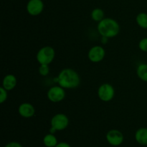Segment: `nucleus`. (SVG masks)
Returning a JSON list of instances; mask_svg holds the SVG:
<instances>
[{"label": "nucleus", "instance_id": "1", "mask_svg": "<svg viewBox=\"0 0 147 147\" xmlns=\"http://www.w3.org/2000/svg\"><path fill=\"white\" fill-rule=\"evenodd\" d=\"M57 82L63 88L73 89L78 86L80 79L76 71L72 69H65L59 74Z\"/></svg>", "mask_w": 147, "mask_h": 147}, {"label": "nucleus", "instance_id": "2", "mask_svg": "<svg viewBox=\"0 0 147 147\" xmlns=\"http://www.w3.org/2000/svg\"><path fill=\"white\" fill-rule=\"evenodd\" d=\"M99 33L104 37H113L117 35L120 30L119 24L111 18H105L98 24Z\"/></svg>", "mask_w": 147, "mask_h": 147}, {"label": "nucleus", "instance_id": "3", "mask_svg": "<svg viewBox=\"0 0 147 147\" xmlns=\"http://www.w3.org/2000/svg\"><path fill=\"white\" fill-rule=\"evenodd\" d=\"M55 50L50 46H45L40 49L37 54V60L40 64L49 65L55 58Z\"/></svg>", "mask_w": 147, "mask_h": 147}, {"label": "nucleus", "instance_id": "4", "mask_svg": "<svg viewBox=\"0 0 147 147\" xmlns=\"http://www.w3.org/2000/svg\"><path fill=\"white\" fill-rule=\"evenodd\" d=\"M69 124V120L65 115L63 113H59L53 116L51 120L52 128L50 132L52 133L55 131H62L67 127Z\"/></svg>", "mask_w": 147, "mask_h": 147}, {"label": "nucleus", "instance_id": "5", "mask_svg": "<svg viewBox=\"0 0 147 147\" xmlns=\"http://www.w3.org/2000/svg\"><path fill=\"white\" fill-rule=\"evenodd\" d=\"M99 98L104 102L111 100L115 95V90L113 86L109 84H103L100 85L98 90Z\"/></svg>", "mask_w": 147, "mask_h": 147}, {"label": "nucleus", "instance_id": "6", "mask_svg": "<svg viewBox=\"0 0 147 147\" xmlns=\"http://www.w3.org/2000/svg\"><path fill=\"white\" fill-rule=\"evenodd\" d=\"M65 96V92L62 86H55L50 88L47 92L48 99L53 102H59L63 100Z\"/></svg>", "mask_w": 147, "mask_h": 147}, {"label": "nucleus", "instance_id": "7", "mask_svg": "<svg viewBox=\"0 0 147 147\" xmlns=\"http://www.w3.org/2000/svg\"><path fill=\"white\" fill-rule=\"evenodd\" d=\"M44 4L42 0H30L27 3V10L30 14L36 16L42 12Z\"/></svg>", "mask_w": 147, "mask_h": 147}, {"label": "nucleus", "instance_id": "8", "mask_svg": "<svg viewBox=\"0 0 147 147\" xmlns=\"http://www.w3.org/2000/svg\"><path fill=\"white\" fill-rule=\"evenodd\" d=\"M105 56V50L103 47L96 46L90 48L88 52V58L92 62L97 63L103 59Z\"/></svg>", "mask_w": 147, "mask_h": 147}, {"label": "nucleus", "instance_id": "9", "mask_svg": "<svg viewBox=\"0 0 147 147\" xmlns=\"http://www.w3.org/2000/svg\"><path fill=\"white\" fill-rule=\"evenodd\" d=\"M107 141L113 146H119L123 142V135L121 131L118 130H111L106 135Z\"/></svg>", "mask_w": 147, "mask_h": 147}, {"label": "nucleus", "instance_id": "10", "mask_svg": "<svg viewBox=\"0 0 147 147\" xmlns=\"http://www.w3.org/2000/svg\"><path fill=\"white\" fill-rule=\"evenodd\" d=\"M35 110L34 108L30 103L24 102L19 107V113L24 118H30L34 115Z\"/></svg>", "mask_w": 147, "mask_h": 147}, {"label": "nucleus", "instance_id": "11", "mask_svg": "<svg viewBox=\"0 0 147 147\" xmlns=\"http://www.w3.org/2000/svg\"><path fill=\"white\" fill-rule=\"evenodd\" d=\"M17 79L12 74H8L3 79V87L6 90H11L14 89L17 85Z\"/></svg>", "mask_w": 147, "mask_h": 147}, {"label": "nucleus", "instance_id": "12", "mask_svg": "<svg viewBox=\"0 0 147 147\" xmlns=\"http://www.w3.org/2000/svg\"><path fill=\"white\" fill-rule=\"evenodd\" d=\"M136 141L142 145H147V128H142L138 130L135 135Z\"/></svg>", "mask_w": 147, "mask_h": 147}, {"label": "nucleus", "instance_id": "13", "mask_svg": "<svg viewBox=\"0 0 147 147\" xmlns=\"http://www.w3.org/2000/svg\"><path fill=\"white\" fill-rule=\"evenodd\" d=\"M44 144L47 147H54L57 145V140L53 134H47L43 139Z\"/></svg>", "mask_w": 147, "mask_h": 147}, {"label": "nucleus", "instance_id": "14", "mask_svg": "<svg viewBox=\"0 0 147 147\" xmlns=\"http://www.w3.org/2000/svg\"><path fill=\"white\" fill-rule=\"evenodd\" d=\"M137 75L142 81L147 82V64L143 63L138 66Z\"/></svg>", "mask_w": 147, "mask_h": 147}, {"label": "nucleus", "instance_id": "15", "mask_svg": "<svg viewBox=\"0 0 147 147\" xmlns=\"http://www.w3.org/2000/svg\"><path fill=\"white\" fill-rule=\"evenodd\" d=\"M136 22L141 27L147 29V14L140 13L136 17Z\"/></svg>", "mask_w": 147, "mask_h": 147}, {"label": "nucleus", "instance_id": "16", "mask_svg": "<svg viewBox=\"0 0 147 147\" xmlns=\"http://www.w3.org/2000/svg\"><path fill=\"white\" fill-rule=\"evenodd\" d=\"M103 17H104V12L101 9L96 8L92 11L91 17L94 21L100 22L103 20Z\"/></svg>", "mask_w": 147, "mask_h": 147}, {"label": "nucleus", "instance_id": "17", "mask_svg": "<svg viewBox=\"0 0 147 147\" xmlns=\"http://www.w3.org/2000/svg\"><path fill=\"white\" fill-rule=\"evenodd\" d=\"M50 72V69H49L48 65L47 64H41V66L39 68V73L42 76H47Z\"/></svg>", "mask_w": 147, "mask_h": 147}, {"label": "nucleus", "instance_id": "18", "mask_svg": "<svg viewBox=\"0 0 147 147\" xmlns=\"http://www.w3.org/2000/svg\"><path fill=\"white\" fill-rule=\"evenodd\" d=\"M7 90H6L4 87H0V102L3 103L7 98Z\"/></svg>", "mask_w": 147, "mask_h": 147}, {"label": "nucleus", "instance_id": "19", "mask_svg": "<svg viewBox=\"0 0 147 147\" xmlns=\"http://www.w3.org/2000/svg\"><path fill=\"white\" fill-rule=\"evenodd\" d=\"M139 47L142 51L147 52V37L141 40V41L139 42Z\"/></svg>", "mask_w": 147, "mask_h": 147}, {"label": "nucleus", "instance_id": "20", "mask_svg": "<svg viewBox=\"0 0 147 147\" xmlns=\"http://www.w3.org/2000/svg\"><path fill=\"white\" fill-rule=\"evenodd\" d=\"M5 147H22L21 144L17 142H11L7 144Z\"/></svg>", "mask_w": 147, "mask_h": 147}, {"label": "nucleus", "instance_id": "21", "mask_svg": "<svg viewBox=\"0 0 147 147\" xmlns=\"http://www.w3.org/2000/svg\"><path fill=\"white\" fill-rule=\"evenodd\" d=\"M55 147H70V146L67 143L61 142L60 144H57V145Z\"/></svg>", "mask_w": 147, "mask_h": 147}]
</instances>
